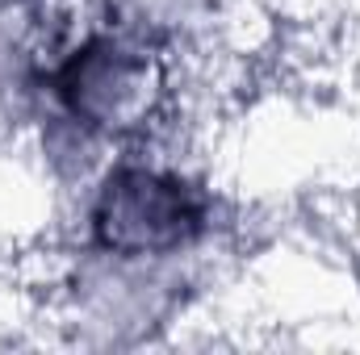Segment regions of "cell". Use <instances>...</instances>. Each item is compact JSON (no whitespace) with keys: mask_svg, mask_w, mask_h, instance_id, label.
I'll use <instances>...</instances> for the list:
<instances>
[{"mask_svg":"<svg viewBox=\"0 0 360 355\" xmlns=\"http://www.w3.org/2000/svg\"><path fill=\"white\" fill-rule=\"evenodd\" d=\"M231 230L214 184L147 142L113 151L80 196V247L117 260H201Z\"/></svg>","mask_w":360,"mask_h":355,"instance_id":"obj_1","label":"cell"},{"mask_svg":"<svg viewBox=\"0 0 360 355\" xmlns=\"http://www.w3.org/2000/svg\"><path fill=\"white\" fill-rule=\"evenodd\" d=\"M168 55L126 34L122 25L89 13L84 25L76 21L68 29V38L55 46L46 63L34 126H68L113 155L155 134V126L168 113Z\"/></svg>","mask_w":360,"mask_h":355,"instance_id":"obj_2","label":"cell"}]
</instances>
